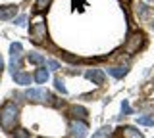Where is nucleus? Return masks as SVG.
Returning a JSON list of instances; mask_svg holds the SVG:
<instances>
[{
  "label": "nucleus",
  "mask_w": 154,
  "mask_h": 138,
  "mask_svg": "<svg viewBox=\"0 0 154 138\" xmlns=\"http://www.w3.org/2000/svg\"><path fill=\"white\" fill-rule=\"evenodd\" d=\"M17 119H19V107L16 102H6L0 107V127L4 131H8V132L14 131Z\"/></svg>",
  "instance_id": "nucleus-1"
},
{
  "label": "nucleus",
  "mask_w": 154,
  "mask_h": 138,
  "mask_svg": "<svg viewBox=\"0 0 154 138\" xmlns=\"http://www.w3.org/2000/svg\"><path fill=\"white\" fill-rule=\"evenodd\" d=\"M29 37H31V40L35 42V44H42V42H45V39H46V19L41 16V13L33 17Z\"/></svg>",
  "instance_id": "nucleus-2"
},
{
  "label": "nucleus",
  "mask_w": 154,
  "mask_h": 138,
  "mask_svg": "<svg viewBox=\"0 0 154 138\" xmlns=\"http://www.w3.org/2000/svg\"><path fill=\"white\" fill-rule=\"evenodd\" d=\"M25 98L29 102H35V104H50V106L56 104L54 96H52L46 88H29L25 92Z\"/></svg>",
  "instance_id": "nucleus-3"
},
{
  "label": "nucleus",
  "mask_w": 154,
  "mask_h": 138,
  "mask_svg": "<svg viewBox=\"0 0 154 138\" xmlns=\"http://www.w3.org/2000/svg\"><path fill=\"white\" fill-rule=\"evenodd\" d=\"M143 42H144V35L139 31V33H135V35H129L127 37L123 48H125V52H129V54H135V52L143 46Z\"/></svg>",
  "instance_id": "nucleus-4"
},
{
  "label": "nucleus",
  "mask_w": 154,
  "mask_h": 138,
  "mask_svg": "<svg viewBox=\"0 0 154 138\" xmlns=\"http://www.w3.org/2000/svg\"><path fill=\"white\" fill-rule=\"evenodd\" d=\"M87 123L83 119H73L69 123V136L71 138H85L87 136Z\"/></svg>",
  "instance_id": "nucleus-5"
},
{
  "label": "nucleus",
  "mask_w": 154,
  "mask_h": 138,
  "mask_svg": "<svg viewBox=\"0 0 154 138\" xmlns=\"http://www.w3.org/2000/svg\"><path fill=\"white\" fill-rule=\"evenodd\" d=\"M21 52H23V46L19 44V42H12V44H10V60H12V65H10V69H19Z\"/></svg>",
  "instance_id": "nucleus-6"
},
{
  "label": "nucleus",
  "mask_w": 154,
  "mask_h": 138,
  "mask_svg": "<svg viewBox=\"0 0 154 138\" xmlns=\"http://www.w3.org/2000/svg\"><path fill=\"white\" fill-rule=\"evenodd\" d=\"M85 77L89 79V81H93L94 84H104L106 73H104L102 69H87V71H85Z\"/></svg>",
  "instance_id": "nucleus-7"
},
{
  "label": "nucleus",
  "mask_w": 154,
  "mask_h": 138,
  "mask_svg": "<svg viewBox=\"0 0 154 138\" xmlns=\"http://www.w3.org/2000/svg\"><path fill=\"white\" fill-rule=\"evenodd\" d=\"M17 16V6L10 4V6H0V21H8Z\"/></svg>",
  "instance_id": "nucleus-8"
},
{
  "label": "nucleus",
  "mask_w": 154,
  "mask_h": 138,
  "mask_svg": "<svg viewBox=\"0 0 154 138\" xmlns=\"http://www.w3.org/2000/svg\"><path fill=\"white\" fill-rule=\"evenodd\" d=\"M10 73H12V79L16 81V84H31V75L29 73H21V71H16V69H10Z\"/></svg>",
  "instance_id": "nucleus-9"
},
{
  "label": "nucleus",
  "mask_w": 154,
  "mask_h": 138,
  "mask_svg": "<svg viewBox=\"0 0 154 138\" xmlns=\"http://www.w3.org/2000/svg\"><path fill=\"white\" fill-rule=\"evenodd\" d=\"M33 79H35L38 84H45L46 81L50 79V73H48V69L41 67V69H37V71H35V75H33Z\"/></svg>",
  "instance_id": "nucleus-10"
},
{
  "label": "nucleus",
  "mask_w": 154,
  "mask_h": 138,
  "mask_svg": "<svg viewBox=\"0 0 154 138\" xmlns=\"http://www.w3.org/2000/svg\"><path fill=\"white\" fill-rule=\"evenodd\" d=\"M135 13H137V17L144 19V17L150 16V8H148L146 4H143V2H137V4H135Z\"/></svg>",
  "instance_id": "nucleus-11"
},
{
  "label": "nucleus",
  "mask_w": 154,
  "mask_h": 138,
  "mask_svg": "<svg viewBox=\"0 0 154 138\" xmlns=\"http://www.w3.org/2000/svg\"><path fill=\"white\" fill-rule=\"evenodd\" d=\"M27 61H29V63H33V65H45L46 63L45 56H42V54H37V52H31V54L27 56Z\"/></svg>",
  "instance_id": "nucleus-12"
},
{
  "label": "nucleus",
  "mask_w": 154,
  "mask_h": 138,
  "mask_svg": "<svg viewBox=\"0 0 154 138\" xmlns=\"http://www.w3.org/2000/svg\"><path fill=\"white\" fill-rule=\"evenodd\" d=\"M69 115L73 117V119H85L89 113H87V109L85 107H81V106H73V107H69Z\"/></svg>",
  "instance_id": "nucleus-13"
},
{
  "label": "nucleus",
  "mask_w": 154,
  "mask_h": 138,
  "mask_svg": "<svg viewBox=\"0 0 154 138\" xmlns=\"http://www.w3.org/2000/svg\"><path fill=\"white\" fill-rule=\"evenodd\" d=\"M123 138H144V136L135 127H123Z\"/></svg>",
  "instance_id": "nucleus-14"
},
{
  "label": "nucleus",
  "mask_w": 154,
  "mask_h": 138,
  "mask_svg": "<svg viewBox=\"0 0 154 138\" xmlns=\"http://www.w3.org/2000/svg\"><path fill=\"white\" fill-rule=\"evenodd\" d=\"M127 71H129L127 67H110V69H108V73L112 75L114 79H123L125 75H127Z\"/></svg>",
  "instance_id": "nucleus-15"
},
{
  "label": "nucleus",
  "mask_w": 154,
  "mask_h": 138,
  "mask_svg": "<svg viewBox=\"0 0 154 138\" xmlns=\"http://www.w3.org/2000/svg\"><path fill=\"white\" fill-rule=\"evenodd\" d=\"M50 4H52V0H37V2H35V10H37V13H42L48 6H50Z\"/></svg>",
  "instance_id": "nucleus-16"
},
{
  "label": "nucleus",
  "mask_w": 154,
  "mask_h": 138,
  "mask_svg": "<svg viewBox=\"0 0 154 138\" xmlns=\"http://www.w3.org/2000/svg\"><path fill=\"white\" fill-rule=\"evenodd\" d=\"M110 134H112V128H110V127H102L100 131H96L93 134V138H110Z\"/></svg>",
  "instance_id": "nucleus-17"
},
{
  "label": "nucleus",
  "mask_w": 154,
  "mask_h": 138,
  "mask_svg": "<svg viewBox=\"0 0 154 138\" xmlns=\"http://www.w3.org/2000/svg\"><path fill=\"white\" fill-rule=\"evenodd\" d=\"M139 125H146V127H154V117H148V115H143L137 119Z\"/></svg>",
  "instance_id": "nucleus-18"
},
{
  "label": "nucleus",
  "mask_w": 154,
  "mask_h": 138,
  "mask_svg": "<svg viewBox=\"0 0 154 138\" xmlns=\"http://www.w3.org/2000/svg\"><path fill=\"white\" fill-rule=\"evenodd\" d=\"M14 138H29V131H25V128H17V131L12 132Z\"/></svg>",
  "instance_id": "nucleus-19"
},
{
  "label": "nucleus",
  "mask_w": 154,
  "mask_h": 138,
  "mask_svg": "<svg viewBox=\"0 0 154 138\" xmlns=\"http://www.w3.org/2000/svg\"><path fill=\"white\" fill-rule=\"evenodd\" d=\"M54 84H56V90H60L62 94H67V88L64 87V81H62V79H56Z\"/></svg>",
  "instance_id": "nucleus-20"
},
{
  "label": "nucleus",
  "mask_w": 154,
  "mask_h": 138,
  "mask_svg": "<svg viewBox=\"0 0 154 138\" xmlns=\"http://www.w3.org/2000/svg\"><path fill=\"white\" fill-rule=\"evenodd\" d=\"M46 65H48L50 69H60V63H58L56 60H46Z\"/></svg>",
  "instance_id": "nucleus-21"
},
{
  "label": "nucleus",
  "mask_w": 154,
  "mask_h": 138,
  "mask_svg": "<svg viewBox=\"0 0 154 138\" xmlns=\"http://www.w3.org/2000/svg\"><path fill=\"white\" fill-rule=\"evenodd\" d=\"M122 111L125 113V115H129V113H131V107H129L127 100H123V104H122Z\"/></svg>",
  "instance_id": "nucleus-22"
},
{
  "label": "nucleus",
  "mask_w": 154,
  "mask_h": 138,
  "mask_svg": "<svg viewBox=\"0 0 154 138\" xmlns=\"http://www.w3.org/2000/svg\"><path fill=\"white\" fill-rule=\"evenodd\" d=\"M16 25H19V27H23V25H25V16H19L17 19H16Z\"/></svg>",
  "instance_id": "nucleus-23"
},
{
  "label": "nucleus",
  "mask_w": 154,
  "mask_h": 138,
  "mask_svg": "<svg viewBox=\"0 0 154 138\" xmlns=\"http://www.w3.org/2000/svg\"><path fill=\"white\" fill-rule=\"evenodd\" d=\"M4 69V60H2V56H0V71Z\"/></svg>",
  "instance_id": "nucleus-24"
},
{
  "label": "nucleus",
  "mask_w": 154,
  "mask_h": 138,
  "mask_svg": "<svg viewBox=\"0 0 154 138\" xmlns=\"http://www.w3.org/2000/svg\"><path fill=\"white\" fill-rule=\"evenodd\" d=\"M150 25H152V31H154V21H152V23H150Z\"/></svg>",
  "instance_id": "nucleus-25"
},
{
  "label": "nucleus",
  "mask_w": 154,
  "mask_h": 138,
  "mask_svg": "<svg viewBox=\"0 0 154 138\" xmlns=\"http://www.w3.org/2000/svg\"><path fill=\"white\" fill-rule=\"evenodd\" d=\"M148 2H154V0H148Z\"/></svg>",
  "instance_id": "nucleus-26"
}]
</instances>
